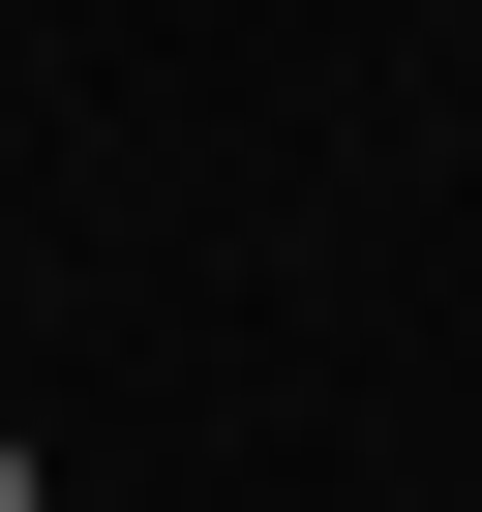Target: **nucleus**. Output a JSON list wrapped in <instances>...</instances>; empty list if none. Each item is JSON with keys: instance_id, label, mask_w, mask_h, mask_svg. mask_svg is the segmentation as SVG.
Returning a JSON list of instances; mask_svg holds the SVG:
<instances>
[{"instance_id": "obj_1", "label": "nucleus", "mask_w": 482, "mask_h": 512, "mask_svg": "<svg viewBox=\"0 0 482 512\" xmlns=\"http://www.w3.org/2000/svg\"><path fill=\"white\" fill-rule=\"evenodd\" d=\"M0 512H31V452H0Z\"/></svg>"}]
</instances>
